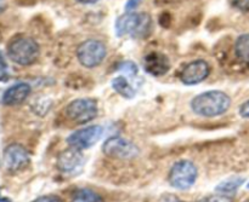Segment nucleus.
<instances>
[{
	"label": "nucleus",
	"mask_w": 249,
	"mask_h": 202,
	"mask_svg": "<svg viewBox=\"0 0 249 202\" xmlns=\"http://www.w3.org/2000/svg\"><path fill=\"white\" fill-rule=\"evenodd\" d=\"M231 106V98L225 92L213 90L198 94L191 101V109L195 114L203 118H215L223 115Z\"/></svg>",
	"instance_id": "f257e3e1"
},
{
	"label": "nucleus",
	"mask_w": 249,
	"mask_h": 202,
	"mask_svg": "<svg viewBox=\"0 0 249 202\" xmlns=\"http://www.w3.org/2000/svg\"><path fill=\"white\" fill-rule=\"evenodd\" d=\"M152 31V18L145 12H125L116 21V34L133 39L147 38Z\"/></svg>",
	"instance_id": "f03ea898"
},
{
	"label": "nucleus",
	"mask_w": 249,
	"mask_h": 202,
	"mask_svg": "<svg viewBox=\"0 0 249 202\" xmlns=\"http://www.w3.org/2000/svg\"><path fill=\"white\" fill-rule=\"evenodd\" d=\"M7 55L10 60L19 65H32L38 61L40 47L34 39L28 36H19L7 46Z\"/></svg>",
	"instance_id": "7ed1b4c3"
},
{
	"label": "nucleus",
	"mask_w": 249,
	"mask_h": 202,
	"mask_svg": "<svg viewBox=\"0 0 249 202\" xmlns=\"http://www.w3.org/2000/svg\"><path fill=\"white\" fill-rule=\"evenodd\" d=\"M198 171L194 162L189 160H180L170 169L168 181L170 186L179 190H187L196 183Z\"/></svg>",
	"instance_id": "20e7f679"
},
{
	"label": "nucleus",
	"mask_w": 249,
	"mask_h": 202,
	"mask_svg": "<svg viewBox=\"0 0 249 202\" xmlns=\"http://www.w3.org/2000/svg\"><path fill=\"white\" fill-rule=\"evenodd\" d=\"M107 55V47L101 40L89 39L78 46L77 58L85 68H95L104 62Z\"/></svg>",
	"instance_id": "39448f33"
},
{
	"label": "nucleus",
	"mask_w": 249,
	"mask_h": 202,
	"mask_svg": "<svg viewBox=\"0 0 249 202\" xmlns=\"http://www.w3.org/2000/svg\"><path fill=\"white\" fill-rule=\"evenodd\" d=\"M99 113L97 101L94 98H78L66 107V116L74 124H88Z\"/></svg>",
	"instance_id": "423d86ee"
},
{
	"label": "nucleus",
	"mask_w": 249,
	"mask_h": 202,
	"mask_svg": "<svg viewBox=\"0 0 249 202\" xmlns=\"http://www.w3.org/2000/svg\"><path fill=\"white\" fill-rule=\"evenodd\" d=\"M102 152L106 156L117 160H131L139 156L140 150L130 140L122 137H109L102 145Z\"/></svg>",
	"instance_id": "0eeeda50"
},
{
	"label": "nucleus",
	"mask_w": 249,
	"mask_h": 202,
	"mask_svg": "<svg viewBox=\"0 0 249 202\" xmlns=\"http://www.w3.org/2000/svg\"><path fill=\"white\" fill-rule=\"evenodd\" d=\"M104 128L99 125L88 126V127L80 128L71 133L67 138V143L71 147H74L77 149H89L92 145L96 144L102 137Z\"/></svg>",
	"instance_id": "6e6552de"
},
{
	"label": "nucleus",
	"mask_w": 249,
	"mask_h": 202,
	"mask_svg": "<svg viewBox=\"0 0 249 202\" xmlns=\"http://www.w3.org/2000/svg\"><path fill=\"white\" fill-rule=\"evenodd\" d=\"M31 157L26 148L19 144H11L4 150V165L9 172H19L29 165Z\"/></svg>",
	"instance_id": "1a4fd4ad"
},
{
	"label": "nucleus",
	"mask_w": 249,
	"mask_h": 202,
	"mask_svg": "<svg viewBox=\"0 0 249 202\" xmlns=\"http://www.w3.org/2000/svg\"><path fill=\"white\" fill-rule=\"evenodd\" d=\"M211 74V67L203 60H197L185 65L180 74V80L185 85H197L204 81Z\"/></svg>",
	"instance_id": "9d476101"
},
{
	"label": "nucleus",
	"mask_w": 249,
	"mask_h": 202,
	"mask_svg": "<svg viewBox=\"0 0 249 202\" xmlns=\"http://www.w3.org/2000/svg\"><path fill=\"white\" fill-rule=\"evenodd\" d=\"M85 159L82 150L74 147L63 150L57 156V169L63 173H74L82 169Z\"/></svg>",
	"instance_id": "9b49d317"
},
{
	"label": "nucleus",
	"mask_w": 249,
	"mask_h": 202,
	"mask_svg": "<svg viewBox=\"0 0 249 202\" xmlns=\"http://www.w3.org/2000/svg\"><path fill=\"white\" fill-rule=\"evenodd\" d=\"M143 67L147 73L153 77H162L167 74L170 68L169 60L164 55L158 52H152L147 55L143 60Z\"/></svg>",
	"instance_id": "f8f14e48"
},
{
	"label": "nucleus",
	"mask_w": 249,
	"mask_h": 202,
	"mask_svg": "<svg viewBox=\"0 0 249 202\" xmlns=\"http://www.w3.org/2000/svg\"><path fill=\"white\" fill-rule=\"evenodd\" d=\"M31 94V86L26 82L12 85L2 94V104L5 106H18L23 103Z\"/></svg>",
	"instance_id": "ddd939ff"
},
{
	"label": "nucleus",
	"mask_w": 249,
	"mask_h": 202,
	"mask_svg": "<svg viewBox=\"0 0 249 202\" xmlns=\"http://www.w3.org/2000/svg\"><path fill=\"white\" fill-rule=\"evenodd\" d=\"M245 183V178L242 177H231V178L225 179L221 182L215 188L216 193H220L223 196H231L238 190L242 184Z\"/></svg>",
	"instance_id": "4468645a"
},
{
	"label": "nucleus",
	"mask_w": 249,
	"mask_h": 202,
	"mask_svg": "<svg viewBox=\"0 0 249 202\" xmlns=\"http://www.w3.org/2000/svg\"><path fill=\"white\" fill-rule=\"evenodd\" d=\"M112 87L117 93L121 94L122 97L126 99H131L135 96V90L131 86L128 79L124 77H117L112 80Z\"/></svg>",
	"instance_id": "2eb2a0df"
},
{
	"label": "nucleus",
	"mask_w": 249,
	"mask_h": 202,
	"mask_svg": "<svg viewBox=\"0 0 249 202\" xmlns=\"http://www.w3.org/2000/svg\"><path fill=\"white\" fill-rule=\"evenodd\" d=\"M235 53L238 60L249 64V33L238 36L235 43Z\"/></svg>",
	"instance_id": "dca6fc26"
},
{
	"label": "nucleus",
	"mask_w": 249,
	"mask_h": 202,
	"mask_svg": "<svg viewBox=\"0 0 249 202\" xmlns=\"http://www.w3.org/2000/svg\"><path fill=\"white\" fill-rule=\"evenodd\" d=\"M73 202H104V199L91 189H79L73 195Z\"/></svg>",
	"instance_id": "f3484780"
},
{
	"label": "nucleus",
	"mask_w": 249,
	"mask_h": 202,
	"mask_svg": "<svg viewBox=\"0 0 249 202\" xmlns=\"http://www.w3.org/2000/svg\"><path fill=\"white\" fill-rule=\"evenodd\" d=\"M10 79L9 73V65H7L6 60H5L4 55L0 51V82H6Z\"/></svg>",
	"instance_id": "a211bd4d"
},
{
	"label": "nucleus",
	"mask_w": 249,
	"mask_h": 202,
	"mask_svg": "<svg viewBox=\"0 0 249 202\" xmlns=\"http://www.w3.org/2000/svg\"><path fill=\"white\" fill-rule=\"evenodd\" d=\"M118 69L123 70V72H125V74L129 75H136L139 72L138 65L134 62H131V61H124V62H122L118 65Z\"/></svg>",
	"instance_id": "6ab92c4d"
},
{
	"label": "nucleus",
	"mask_w": 249,
	"mask_h": 202,
	"mask_svg": "<svg viewBox=\"0 0 249 202\" xmlns=\"http://www.w3.org/2000/svg\"><path fill=\"white\" fill-rule=\"evenodd\" d=\"M232 5L240 11H249V0H232Z\"/></svg>",
	"instance_id": "aec40b11"
},
{
	"label": "nucleus",
	"mask_w": 249,
	"mask_h": 202,
	"mask_svg": "<svg viewBox=\"0 0 249 202\" xmlns=\"http://www.w3.org/2000/svg\"><path fill=\"white\" fill-rule=\"evenodd\" d=\"M33 202H62V199L57 195H44L36 199Z\"/></svg>",
	"instance_id": "412c9836"
},
{
	"label": "nucleus",
	"mask_w": 249,
	"mask_h": 202,
	"mask_svg": "<svg viewBox=\"0 0 249 202\" xmlns=\"http://www.w3.org/2000/svg\"><path fill=\"white\" fill-rule=\"evenodd\" d=\"M141 0H128L125 4V12H134L140 5Z\"/></svg>",
	"instance_id": "4be33fe9"
},
{
	"label": "nucleus",
	"mask_w": 249,
	"mask_h": 202,
	"mask_svg": "<svg viewBox=\"0 0 249 202\" xmlns=\"http://www.w3.org/2000/svg\"><path fill=\"white\" fill-rule=\"evenodd\" d=\"M240 115L245 119H249V99L240 107Z\"/></svg>",
	"instance_id": "5701e85b"
},
{
	"label": "nucleus",
	"mask_w": 249,
	"mask_h": 202,
	"mask_svg": "<svg viewBox=\"0 0 249 202\" xmlns=\"http://www.w3.org/2000/svg\"><path fill=\"white\" fill-rule=\"evenodd\" d=\"M75 1L80 2V4H95V2H97L99 0H75Z\"/></svg>",
	"instance_id": "b1692460"
},
{
	"label": "nucleus",
	"mask_w": 249,
	"mask_h": 202,
	"mask_svg": "<svg viewBox=\"0 0 249 202\" xmlns=\"http://www.w3.org/2000/svg\"><path fill=\"white\" fill-rule=\"evenodd\" d=\"M5 9H6V2H5V0H0V14H2Z\"/></svg>",
	"instance_id": "393cba45"
},
{
	"label": "nucleus",
	"mask_w": 249,
	"mask_h": 202,
	"mask_svg": "<svg viewBox=\"0 0 249 202\" xmlns=\"http://www.w3.org/2000/svg\"><path fill=\"white\" fill-rule=\"evenodd\" d=\"M0 202H11L9 199H4V198H0Z\"/></svg>",
	"instance_id": "a878e982"
},
{
	"label": "nucleus",
	"mask_w": 249,
	"mask_h": 202,
	"mask_svg": "<svg viewBox=\"0 0 249 202\" xmlns=\"http://www.w3.org/2000/svg\"><path fill=\"white\" fill-rule=\"evenodd\" d=\"M247 188H248V189H249V184H248V186H247Z\"/></svg>",
	"instance_id": "bb28decb"
}]
</instances>
